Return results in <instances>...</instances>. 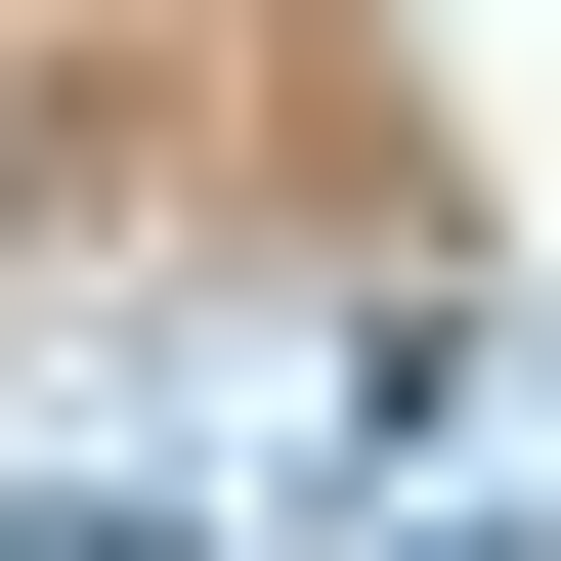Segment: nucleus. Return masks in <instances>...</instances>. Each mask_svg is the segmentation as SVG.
Instances as JSON below:
<instances>
[{"label":"nucleus","instance_id":"nucleus-1","mask_svg":"<svg viewBox=\"0 0 561 561\" xmlns=\"http://www.w3.org/2000/svg\"><path fill=\"white\" fill-rule=\"evenodd\" d=\"M0 561H216V476H0Z\"/></svg>","mask_w":561,"mask_h":561},{"label":"nucleus","instance_id":"nucleus-2","mask_svg":"<svg viewBox=\"0 0 561 561\" xmlns=\"http://www.w3.org/2000/svg\"><path fill=\"white\" fill-rule=\"evenodd\" d=\"M346 561H561V476H476V518H346Z\"/></svg>","mask_w":561,"mask_h":561}]
</instances>
